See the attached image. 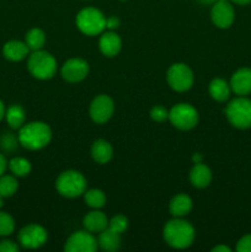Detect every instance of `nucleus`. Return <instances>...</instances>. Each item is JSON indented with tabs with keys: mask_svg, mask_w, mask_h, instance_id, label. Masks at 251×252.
I'll list each match as a JSON object with an SVG mask.
<instances>
[{
	"mask_svg": "<svg viewBox=\"0 0 251 252\" xmlns=\"http://www.w3.org/2000/svg\"><path fill=\"white\" fill-rule=\"evenodd\" d=\"M19 143L29 150H39L47 147L52 139V130L43 122H30L19 129Z\"/></svg>",
	"mask_w": 251,
	"mask_h": 252,
	"instance_id": "obj_1",
	"label": "nucleus"
},
{
	"mask_svg": "<svg viewBox=\"0 0 251 252\" xmlns=\"http://www.w3.org/2000/svg\"><path fill=\"white\" fill-rule=\"evenodd\" d=\"M108 228L118 234L125 233L128 228V219L126 218L125 216H122V214L113 217V218L108 221Z\"/></svg>",
	"mask_w": 251,
	"mask_h": 252,
	"instance_id": "obj_30",
	"label": "nucleus"
},
{
	"mask_svg": "<svg viewBox=\"0 0 251 252\" xmlns=\"http://www.w3.org/2000/svg\"><path fill=\"white\" fill-rule=\"evenodd\" d=\"M84 226L90 233H101L108 226V219L102 212H90L84 218Z\"/></svg>",
	"mask_w": 251,
	"mask_h": 252,
	"instance_id": "obj_18",
	"label": "nucleus"
},
{
	"mask_svg": "<svg viewBox=\"0 0 251 252\" xmlns=\"http://www.w3.org/2000/svg\"><path fill=\"white\" fill-rule=\"evenodd\" d=\"M115 105L110 96L100 95L94 98L90 105V117L98 125L106 123L113 115Z\"/></svg>",
	"mask_w": 251,
	"mask_h": 252,
	"instance_id": "obj_11",
	"label": "nucleus"
},
{
	"mask_svg": "<svg viewBox=\"0 0 251 252\" xmlns=\"http://www.w3.org/2000/svg\"><path fill=\"white\" fill-rule=\"evenodd\" d=\"M230 1L235 2V4H239V5H246V4H250L251 0H230Z\"/></svg>",
	"mask_w": 251,
	"mask_h": 252,
	"instance_id": "obj_39",
	"label": "nucleus"
},
{
	"mask_svg": "<svg viewBox=\"0 0 251 252\" xmlns=\"http://www.w3.org/2000/svg\"><path fill=\"white\" fill-rule=\"evenodd\" d=\"M164 239L174 249H186L194 240V229L188 221L175 218L167 221L164 228Z\"/></svg>",
	"mask_w": 251,
	"mask_h": 252,
	"instance_id": "obj_2",
	"label": "nucleus"
},
{
	"mask_svg": "<svg viewBox=\"0 0 251 252\" xmlns=\"http://www.w3.org/2000/svg\"><path fill=\"white\" fill-rule=\"evenodd\" d=\"M19 184L14 175H1L0 176V196L4 198L11 197L16 193Z\"/></svg>",
	"mask_w": 251,
	"mask_h": 252,
	"instance_id": "obj_26",
	"label": "nucleus"
},
{
	"mask_svg": "<svg viewBox=\"0 0 251 252\" xmlns=\"http://www.w3.org/2000/svg\"><path fill=\"white\" fill-rule=\"evenodd\" d=\"M7 167L10 169V171L12 172L14 176L17 177H25L31 172V162L27 159L21 157L12 158L9 162H7Z\"/></svg>",
	"mask_w": 251,
	"mask_h": 252,
	"instance_id": "obj_24",
	"label": "nucleus"
},
{
	"mask_svg": "<svg viewBox=\"0 0 251 252\" xmlns=\"http://www.w3.org/2000/svg\"><path fill=\"white\" fill-rule=\"evenodd\" d=\"M15 220L9 213L0 211V238H5L14 233Z\"/></svg>",
	"mask_w": 251,
	"mask_h": 252,
	"instance_id": "obj_28",
	"label": "nucleus"
},
{
	"mask_svg": "<svg viewBox=\"0 0 251 252\" xmlns=\"http://www.w3.org/2000/svg\"><path fill=\"white\" fill-rule=\"evenodd\" d=\"M150 117L155 121V122H164L169 118V111L162 106H155L150 111Z\"/></svg>",
	"mask_w": 251,
	"mask_h": 252,
	"instance_id": "obj_31",
	"label": "nucleus"
},
{
	"mask_svg": "<svg viewBox=\"0 0 251 252\" xmlns=\"http://www.w3.org/2000/svg\"><path fill=\"white\" fill-rule=\"evenodd\" d=\"M189 180H191V184L194 187L204 189V187H207L211 184L212 172L208 166H206L202 162H198V164H194V166L192 167L191 174H189Z\"/></svg>",
	"mask_w": 251,
	"mask_h": 252,
	"instance_id": "obj_17",
	"label": "nucleus"
},
{
	"mask_svg": "<svg viewBox=\"0 0 251 252\" xmlns=\"http://www.w3.org/2000/svg\"><path fill=\"white\" fill-rule=\"evenodd\" d=\"M225 115L231 126L239 129L251 128V100L244 96L234 98L225 108Z\"/></svg>",
	"mask_w": 251,
	"mask_h": 252,
	"instance_id": "obj_3",
	"label": "nucleus"
},
{
	"mask_svg": "<svg viewBox=\"0 0 251 252\" xmlns=\"http://www.w3.org/2000/svg\"><path fill=\"white\" fill-rule=\"evenodd\" d=\"M169 120L174 127L188 130L198 123V113L196 108L188 103H177L169 111Z\"/></svg>",
	"mask_w": 251,
	"mask_h": 252,
	"instance_id": "obj_7",
	"label": "nucleus"
},
{
	"mask_svg": "<svg viewBox=\"0 0 251 252\" xmlns=\"http://www.w3.org/2000/svg\"><path fill=\"white\" fill-rule=\"evenodd\" d=\"M30 48L25 42L9 41L2 47V54L10 62H20L29 54Z\"/></svg>",
	"mask_w": 251,
	"mask_h": 252,
	"instance_id": "obj_15",
	"label": "nucleus"
},
{
	"mask_svg": "<svg viewBox=\"0 0 251 252\" xmlns=\"http://www.w3.org/2000/svg\"><path fill=\"white\" fill-rule=\"evenodd\" d=\"M91 155L98 164H107L113 157V149L108 142L103 139L96 140L91 148Z\"/></svg>",
	"mask_w": 251,
	"mask_h": 252,
	"instance_id": "obj_21",
	"label": "nucleus"
},
{
	"mask_svg": "<svg viewBox=\"0 0 251 252\" xmlns=\"http://www.w3.org/2000/svg\"><path fill=\"white\" fill-rule=\"evenodd\" d=\"M209 95L218 102H224L228 100L230 95V86L223 79H214L209 84Z\"/></svg>",
	"mask_w": 251,
	"mask_h": 252,
	"instance_id": "obj_22",
	"label": "nucleus"
},
{
	"mask_svg": "<svg viewBox=\"0 0 251 252\" xmlns=\"http://www.w3.org/2000/svg\"><path fill=\"white\" fill-rule=\"evenodd\" d=\"M97 244L100 248L105 251H117L121 246V234L116 233V231L111 230L110 228H106L102 230L98 235Z\"/></svg>",
	"mask_w": 251,
	"mask_h": 252,
	"instance_id": "obj_20",
	"label": "nucleus"
},
{
	"mask_svg": "<svg viewBox=\"0 0 251 252\" xmlns=\"http://www.w3.org/2000/svg\"><path fill=\"white\" fill-rule=\"evenodd\" d=\"M27 68L32 76L41 80L51 79L57 71V62L52 54L44 51H33L27 62Z\"/></svg>",
	"mask_w": 251,
	"mask_h": 252,
	"instance_id": "obj_4",
	"label": "nucleus"
},
{
	"mask_svg": "<svg viewBox=\"0 0 251 252\" xmlns=\"http://www.w3.org/2000/svg\"><path fill=\"white\" fill-rule=\"evenodd\" d=\"M86 179L78 171H64L57 179V191L66 198H75L86 191Z\"/></svg>",
	"mask_w": 251,
	"mask_h": 252,
	"instance_id": "obj_5",
	"label": "nucleus"
},
{
	"mask_svg": "<svg viewBox=\"0 0 251 252\" xmlns=\"http://www.w3.org/2000/svg\"><path fill=\"white\" fill-rule=\"evenodd\" d=\"M5 118L12 129H20L25 125V110L20 105H11L5 111Z\"/></svg>",
	"mask_w": 251,
	"mask_h": 252,
	"instance_id": "obj_23",
	"label": "nucleus"
},
{
	"mask_svg": "<svg viewBox=\"0 0 251 252\" xmlns=\"http://www.w3.org/2000/svg\"><path fill=\"white\" fill-rule=\"evenodd\" d=\"M167 83L175 91H187L193 84V73L186 64L176 63L167 70Z\"/></svg>",
	"mask_w": 251,
	"mask_h": 252,
	"instance_id": "obj_8",
	"label": "nucleus"
},
{
	"mask_svg": "<svg viewBox=\"0 0 251 252\" xmlns=\"http://www.w3.org/2000/svg\"><path fill=\"white\" fill-rule=\"evenodd\" d=\"M7 169V161H6V158L0 153V176L5 174Z\"/></svg>",
	"mask_w": 251,
	"mask_h": 252,
	"instance_id": "obj_35",
	"label": "nucleus"
},
{
	"mask_svg": "<svg viewBox=\"0 0 251 252\" xmlns=\"http://www.w3.org/2000/svg\"><path fill=\"white\" fill-rule=\"evenodd\" d=\"M192 160H193L194 164H198V162H201L202 160V155L198 154V153H196V154H193V157H192Z\"/></svg>",
	"mask_w": 251,
	"mask_h": 252,
	"instance_id": "obj_38",
	"label": "nucleus"
},
{
	"mask_svg": "<svg viewBox=\"0 0 251 252\" xmlns=\"http://www.w3.org/2000/svg\"><path fill=\"white\" fill-rule=\"evenodd\" d=\"M170 213L176 218L187 216L192 209V199L187 194L181 193L175 196L170 202Z\"/></svg>",
	"mask_w": 251,
	"mask_h": 252,
	"instance_id": "obj_19",
	"label": "nucleus"
},
{
	"mask_svg": "<svg viewBox=\"0 0 251 252\" xmlns=\"http://www.w3.org/2000/svg\"><path fill=\"white\" fill-rule=\"evenodd\" d=\"M76 26L88 36H96L106 29V17L95 7H85L76 16Z\"/></svg>",
	"mask_w": 251,
	"mask_h": 252,
	"instance_id": "obj_6",
	"label": "nucleus"
},
{
	"mask_svg": "<svg viewBox=\"0 0 251 252\" xmlns=\"http://www.w3.org/2000/svg\"><path fill=\"white\" fill-rule=\"evenodd\" d=\"M97 246V240L90 231H76L66 240L64 250L66 252H94Z\"/></svg>",
	"mask_w": 251,
	"mask_h": 252,
	"instance_id": "obj_10",
	"label": "nucleus"
},
{
	"mask_svg": "<svg viewBox=\"0 0 251 252\" xmlns=\"http://www.w3.org/2000/svg\"><path fill=\"white\" fill-rule=\"evenodd\" d=\"M47 238H48L47 230L38 224H30V225L24 226L17 235L20 245L24 249H30V250L43 246L46 244Z\"/></svg>",
	"mask_w": 251,
	"mask_h": 252,
	"instance_id": "obj_9",
	"label": "nucleus"
},
{
	"mask_svg": "<svg viewBox=\"0 0 251 252\" xmlns=\"http://www.w3.org/2000/svg\"><path fill=\"white\" fill-rule=\"evenodd\" d=\"M89 73L88 62L80 58H71L64 63L62 76L69 83H79L84 80Z\"/></svg>",
	"mask_w": 251,
	"mask_h": 252,
	"instance_id": "obj_13",
	"label": "nucleus"
},
{
	"mask_svg": "<svg viewBox=\"0 0 251 252\" xmlns=\"http://www.w3.org/2000/svg\"><path fill=\"white\" fill-rule=\"evenodd\" d=\"M199 2H202V4H214L216 1H218V0H198Z\"/></svg>",
	"mask_w": 251,
	"mask_h": 252,
	"instance_id": "obj_40",
	"label": "nucleus"
},
{
	"mask_svg": "<svg viewBox=\"0 0 251 252\" xmlns=\"http://www.w3.org/2000/svg\"><path fill=\"white\" fill-rule=\"evenodd\" d=\"M17 143H19V138H16L10 132H5L4 134L0 137V148H1L5 153L15 152L17 148Z\"/></svg>",
	"mask_w": 251,
	"mask_h": 252,
	"instance_id": "obj_29",
	"label": "nucleus"
},
{
	"mask_svg": "<svg viewBox=\"0 0 251 252\" xmlns=\"http://www.w3.org/2000/svg\"><path fill=\"white\" fill-rule=\"evenodd\" d=\"M25 43L32 51H39L44 46V43H46V34H44V32L42 30L31 29L26 33Z\"/></svg>",
	"mask_w": 251,
	"mask_h": 252,
	"instance_id": "obj_25",
	"label": "nucleus"
},
{
	"mask_svg": "<svg viewBox=\"0 0 251 252\" xmlns=\"http://www.w3.org/2000/svg\"><path fill=\"white\" fill-rule=\"evenodd\" d=\"M5 106H4V103H2V101L0 100V121L2 120V118L5 117Z\"/></svg>",
	"mask_w": 251,
	"mask_h": 252,
	"instance_id": "obj_37",
	"label": "nucleus"
},
{
	"mask_svg": "<svg viewBox=\"0 0 251 252\" xmlns=\"http://www.w3.org/2000/svg\"><path fill=\"white\" fill-rule=\"evenodd\" d=\"M230 89L239 96H245L251 93V69L241 68L233 74Z\"/></svg>",
	"mask_w": 251,
	"mask_h": 252,
	"instance_id": "obj_14",
	"label": "nucleus"
},
{
	"mask_svg": "<svg viewBox=\"0 0 251 252\" xmlns=\"http://www.w3.org/2000/svg\"><path fill=\"white\" fill-rule=\"evenodd\" d=\"M211 19L219 29H228L235 19L233 5L228 0H218L213 4L211 11Z\"/></svg>",
	"mask_w": 251,
	"mask_h": 252,
	"instance_id": "obj_12",
	"label": "nucleus"
},
{
	"mask_svg": "<svg viewBox=\"0 0 251 252\" xmlns=\"http://www.w3.org/2000/svg\"><path fill=\"white\" fill-rule=\"evenodd\" d=\"M2 206H4V197L0 196V209L2 208Z\"/></svg>",
	"mask_w": 251,
	"mask_h": 252,
	"instance_id": "obj_41",
	"label": "nucleus"
},
{
	"mask_svg": "<svg viewBox=\"0 0 251 252\" xmlns=\"http://www.w3.org/2000/svg\"><path fill=\"white\" fill-rule=\"evenodd\" d=\"M98 44H100L101 52L106 57L117 56L121 51V47H122L120 36L115 33V32H106V33H103L101 36Z\"/></svg>",
	"mask_w": 251,
	"mask_h": 252,
	"instance_id": "obj_16",
	"label": "nucleus"
},
{
	"mask_svg": "<svg viewBox=\"0 0 251 252\" xmlns=\"http://www.w3.org/2000/svg\"><path fill=\"white\" fill-rule=\"evenodd\" d=\"M213 252H230V249L228 248V246H224V245H219V246H216V248H213Z\"/></svg>",
	"mask_w": 251,
	"mask_h": 252,
	"instance_id": "obj_36",
	"label": "nucleus"
},
{
	"mask_svg": "<svg viewBox=\"0 0 251 252\" xmlns=\"http://www.w3.org/2000/svg\"><path fill=\"white\" fill-rule=\"evenodd\" d=\"M236 251L238 252H251V234L241 238L236 244Z\"/></svg>",
	"mask_w": 251,
	"mask_h": 252,
	"instance_id": "obj_32",
	"label": "nucleus"
},
{
	"mask_svg": "<svg viewBox=\"0 0 251 252\" xmlns=\"http://www.w3.org/2000/svg\"><path fill=\"white\" fill-rule=\"evenodd\" d=\"M120 26V19L116 16H110L106 19V27L110 30H115Z\"/></svg>",
	"mask_w": 251,
	"mask_h": 252,
	"instance_id": "obj_34",
	"label": "nucleus"
},
{
	"mask_svg": "<svg viewBox=\"0 0 251 252\" xmlns=\"http://www.w3.org/2000/svg\"><path fill=\"white\" fill-rule=\"evenodd\" d=\"M85 202L91 208H102L106 203V196L101 189H89L85 191Z\"/></svg>",
	"mask_w": 251,
	"mask_h": 252,
	"instance_id": "obj_27",
	"label": "nucleus"
},
{
	"mask_svg": "<svg viewBox=\"0 0 251 252\" xmlns=\"http://www.w3.org/2000/svg\"><path fill=\"white\" fill-rule=\"evenodd\" d=\"M19 245L12 240H1L0 241V252H17Z\"/></svg>",
	"mask_w": 251,
	"mask_h": 252,
	"instance_id": "obj_33",
	"label": "nucleus"
}]
</instances>
